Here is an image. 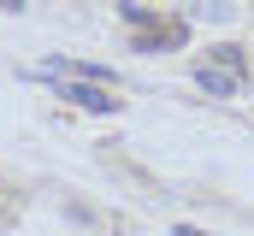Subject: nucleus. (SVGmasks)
I'll use <instances>...</instances> for the list:
<instances>
[{"instance_id":"obj_1","label":"nucleus","mask_w":254,"mask_h":236,"mask_svg":"<svg viewBox=\"0 0 254 236\" xmlns=\"http://www.w3.org/2000/svg\"><path fill=\"white\" fill-rule=\"evenodd\" d=\"M195 83H201L213 101H231V95L249 83V59H243V48H213V54L195 65Z\"/></svg>"},{"instance_id":"obj_2","label":"nucleus","mask_w":254,"mask_h":236,"mask_svg":"<svg viewBox=\"0 0 254 236\" xmlns=\"http://www.w3.org/2000/svg\"><path fill=\"white\" fill-rule=\"evenodd\" d=\"M172 236H207V231H190V225H178V231H172Z\"/></svg>"},{"instance_id":"obj_3","label":"nucleus","mask_w":254,"mask_h":236,"mask_svg":"<svg viewBox=\"0 0 254 236\" xmlns=\"http://www.w3.org/2000/svg\"><path fill=\"white\" fill-rule=\"evenodd\" d=\"M6 6H24V0H6Z\"/></svg>"}]
</instances>
